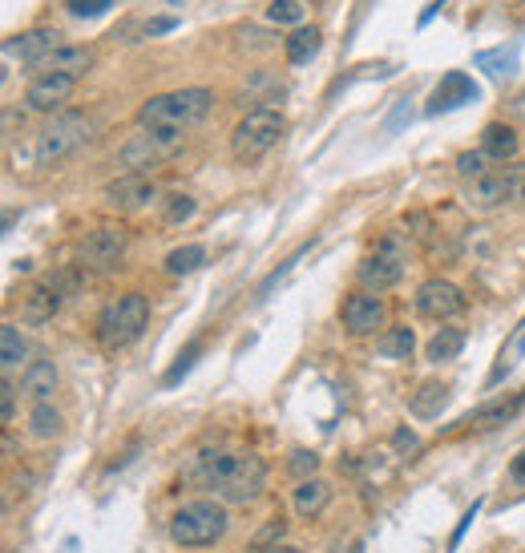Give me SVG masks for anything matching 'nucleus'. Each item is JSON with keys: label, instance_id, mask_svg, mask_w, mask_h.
<instances>
[{"label": "nucleus", "instance_id": "obj_1", "mask_svg": "<svg viewBox=\"0 0 525 553\" xmlns=\"http://www.w3.org/2000/svg\"><path fill=\"white\" fill-rule=\"evenodd\" d=\"M198 477L223 505H251L267 485V465L251 449H215L198 457Z\"/></svg>", "mask_w": 525, "mask_h": 553}, {"label": "nucleus", "instance_id": "obj_2", "mask_svg": "<svg viewBox=\"0 0 525 553\" xmlns=\"http://www.w3.org/2000/svg\"><path fill=\"white\" fill-rule=\"evenodd\" d=\"M215 109V93L206 85H186L170 93H154L150 101L138 105V126H162V130H190L210 118Z\"/></svg>", "mask_w": 525, "mask_h": 553}, {"label": "nucleus", "instance_id": "obj_3", "mask_svg": "<svg viewBox=\"0 0 525 553\" xmlns=\"http://www.w3.org/2000/svg\"><path fill=\"white\" fill-rule=\"evenodd\" d=\"M146 323H150V299L138 295V291H126V295L110 299L97 311L93 331H97V344L105 352H122L142 336Z\"/></svg>", "mask_w": 525, "mask_h": 553}, {"label": "nucleus", "instance_id": "obj_4", "mask_svg": "<svg viewBox=\"0 0 525 553\" xmlns=\"http://www.w3.org/2000/svg\"><path fill=\"white\" fill-rule=\"evenodd\" d=\"M227 529H231L227 505L223 501H206V497L178 505L174 517H170V541L182 545V549H206V545L223 541Z\"/></svg>", "mask_w": 525, "mask_h": 553}, {"label": "nucleus", "instance_id": "obj_5", "mask_svg": "<svg viewBox=\"0 0 525 553\" xmlns=\"http://www.w3.org/2000/svg\"><path fill=\"white\" fill-rule=\"evenodd\" d=\"M283 126H287V122H283L279 109H271V105L251 109V114L231 130V158H235L239 166H255L259 158H267V154L279 146Z\"/></svg>", "mask_w": 525, "mask_h": 553}, {"label": "nucleus", "instance_id": "obj_6", "mask_svg": "<svg viewBox=\"0 0 525 553\" xmlns=\"http://www.w3.org/2000/svg\"><path fill=\"white\" fill-rule=\"evenodd\" d=\"M186 130H162V126H138L122 150H118V166H126V174H146L162 162H170L182 150Z\"/></svg>", "mask_w": 525, "mask_h": 553}, {"label": "nucleus", "instance_id": "obj_7", "mask_svg": "<svg viewBox=\"0 0 525 553\" xmlns=\"http://www.w3.org/2000/svg\"><path fill=\"white\" fill-rule=\"evenodd\" d=\"M89 138H93V118L89 114H77V109H69V114H57L37 134V162L41 166H57L69 154H77Z\"/></svg>", "mask_w": 525, "mask_h": 553}, {"label": "nucleus", "instance_id": "obj_8", "mask_svg": "<svg viewBox=\"0 0 525 553\" xmlns=\"http://www.w3.org/2000/svg\"><path fill=\"white\" fill-rule=\"evenodd\" d=\"M356 279H360L364 291H376V295L392 291L404 279V243H400V235H384L376 243V251L364 255V263L356 267Z\"/></svg>", "mask_w": 525, "mask_h": 553}, {"label": "nucleus", "instance_id": "obj_9", "mask_svg": "<svg viewBox=\"0 0 525 553\" xmlns=\"http://www.w3.org/2000/svg\"><path fill=\"white\" fill-rule=\"evenodd\" d=\"M126 231L118 223H101L93 231H85V239L77 243V263L85 271H114L122 259H126Z\"/></svg>", "mask_w": 525, "mask_h": 553}, {"label": "nucleus", "instance_id": "obj_10", "mask_svg": "<svg viewBox=\"0 0 525 553\" xmlns=\"http://www.w3.org/2000/svg\"><path fill=\"white\" fill-rule=\"evenodd\" d=\"M469 202L477 210H493V206H505V202H521L525 206V162L481 174L469 186Z\"/></svg>", "mask_w": 525, "mask_h": 553}, {"label": "nucleus", "instance_id": "obj_11", "mask_svg": "<svg viewBox=\"0 0 525 553\" xmlns=\"http://www.w3.org/2000/svg\"><path fill=\"white\" fill-rule=\"evenodd\" d=\"M416 311L425 319H437V323L457 319L465 311V291L449 279H425L416 287Z\"/></svg>", "mask_w": 525, "mask_h": 553}, {"label": "nucleus", "instance_id": "obj_12", "mask_svg": "<svg viewBox=\"0 0 525 553\" xmlns=\"http://www.w3.org/2000/svg\"><path fill=\"white\" fill-rule=\"evenodd\" d=\"M154 198H158V190H154V182L146 174H118L114 182H105V190H101L105 210H118V214H134V210L150 206Z\"/></svg>", "mask_w": 525, "mask_h": 553}, {"label": "nucleus", "instance_id": "obj_13", "mask_svg": "<svg viewBox=\"0 0 525 553\" xmlns=\"http://www.w3.org/2000/svg\"><path fill=\"white\" fill-rule=\"evenodd\" d=\"M340 319H344V327L352 331V336H376V331L384 327V319H388V307L376 291H352L340 307Z\"/></svg>", "mask_w": 525, "mask_h": 553}, {"label": "nucleus", "instance_id": "obj_14", "mask_svg": "<svg viewBox=\"0 0 525 553\" xmlns=\"http://www.w3.org/2000/svg\"><path fill=\"white\" fill-rule=\"evenodd\" d=\"M473 101H481V85H477L469 73L453 69V73H445V77H441V85L433 89V97H429V109H425V114H429V118H437V114H449V109H461V105H473Z\"/></svg>", "mask_w": 525, "mask_h": 553}, {"label": "nucleus", "instance_id": "obj_15", "mask_svg": "<svg viewBox=\"0 0 525 553\" xmlns=\"http://www.w3.org/2000/svg\"><path fill=\"white\" fill-rule=\"evenodd\" d=\"M77 77H61V73H37L25 89V105L33 109V114H53V109H61L73 93Z\"/></svg>", "mask_w": 525, "mask_h": 553}, {"label": "nucleus", "instance_id": "obj_16", "mask_svg": "<svg viewBox=\"0 0 525 553\" xmlns=\"http://www.w3.org/2000/svg\"><path fill=\"white\" fill-rule=\"evenodd\" d=\"M93 65V49L85 45H57L53 53H45L33 69L37 73H61V77H81Z\"/></svg>", "mask_w": 525, "mask_h": 553}, {"label": "nucleus", "instance_id": "obj_17", "mask_svg": "<svg viewBox=\"0 0 525 553\" xmlns=\"http://www.w3.org/2000/svg\"><path fill=\"white\" fill-rule=\"evenodd\" d=\"M61 295L49 287V279H41V283H33L25 295H21V319L25 323H33V327H41V323H53V315L61 311Z\"/></svg>", "mask_w": 525, "mask_h": 553}, {"label": "nucleus", "instance_id": "obj_18", "mask_svg": "<svg viewBox=\"0 0 525 553\" xmlns=\"http://www.w3.org/2000/svg\"><path fill=\"white\" fill-rule=\"evenodd\" d=\"M291 505H295V513H299L303 521L320 517V513L332 505V485H328L324 477H307V481H295V489H291Z\"/></svg>", "mask_w": 525, "mask_h": 553}, {"label": "nucleus", "instance_id": "obj_19", "mask_svg": "<svg viewBox=\"0 0 525 553\" xmlns=\"http://www.w3.org/2000/svg\"><path fill=\"white\" fill-rule=\"evenodd\" d=\"M57 384H61V372H57V364H53V360H33V364L21 372V396H29L33 404L53 400Z\"/></svg>", "mask_w": 525, "mask_h": 553}, {"label": "nucleus", "instance_id": "obj_20", "mask_svg": "<svg viewBox=\"0 0 525 553\" xmlns=\"http://www.w3.org/2000/svg\"><path fill=\"white\" fill-rule=\"evenodd\" d=\"M57 45H65L57 29H29V33H21L17 41H9L5 49H9V57H21V61L37 65V61H41L45 53H53Z\"/></svg>", "mask_w": 525, "mask_h": 553}, {"label": "nucleus", "instance_id": "obj_21", "mask_svg": "<svg viewBox=\"0 0 525 553\" xmlns=\"http://www.w3.org/2000/svg\"><path fill=\"white\" fill-rule=\"evenodd\" d=\"M521 408H525V392H517V396H509V400H493V404L477 408L473 416H465L461 424H469V428H477V432H489V428H501V424L517 420Z\"/></svg>", "mask_w": 525, "mask_h": 553}, {"label": "nucleus", "instance_id": "obj_22", "mask_svg": "<svg viewBox=\"0 0 525 553\" xmlns=\"http://www.w3.org/2000/svg\"><path fill=\"white\" fill-rule=\"evenodd\" d=\"M517 146H521V138H517V130L513 126H505V122H489L485 130H481V150H485V158L489 162H513L517 158Z\"/></svg>", "mask_w": 525, "mask_h": 553}, {"label": "nucleus", "instance_id": "obj_23", "mask_svg": "<svg viewBox=\"0 0 525 553\" xmlns=\"http://www.w3.org/2000/svg\"><path fill=\"white\" fill-rule=\"evenodd\" d=\"M445 404H449V384H441V380H425V384H420V388L408 396V412H412L416 420L441 416Z\"/></svg>", "mask_w": 525, "mask_h": 553}, {"label": "nucleus", "instance_id": "obj_24", "mask_svg": "<svg viewBox=\"0 0 525 553\" xmlns=\"http://www.w3.org/2000/svg\"><path fill=\"white\" fill-rule=\"evenodd\" d=\"M61 432H65V416L53 400H41L29 408V436L33 440H57Z\"/></svg>", "mask_w": 525, "mask_h": 553}, {"label": "nucleus", "instance_id": "obj_25", "mask_svg": "<svg viewBox=\"0 0 525 553\" xmlns=\"http://www.w3.org/2000/svg\"><path fill=\"white\" fill-rule=\"evenodd\" d=\"M473 65L485 69V73L497 77V81H509V77L517 73V41H509V49L501 45V49H485V53H477Z\"/></svg>", "mask_w": 525, "mask_h": 553}, {"label": "nucleus", "instance_id": "obj_26", "mask_svg": "<svg viewBox=\"0 0 525 553\" xmlns=\"http://www.w3.org/2000/svg\"><path fill=\"white\" fill-rule=\"evenodd\" d=\"M461 348H465L461 327H437V336L425 344V356H429V364H449L461 356Z\"/></svg>", "mask_w": 525, "mask_h": 553}, {"label": "nucleus", "instance_id": "obj_27", "mask_svg": "<svg viewBox=\"0 0 525 553\" xmlns=\"http://www.w3.org/2000/svg\"><path fill=\"white\" fill-rule=\"evenodd\" d=\"M320 45H324L320 29H295V33L283 41V53H287L291 65H307L315 53H320Z\"/></svg>", "mask_w": 525, "mask_h": 553}, {"label": "nucleus", "instance_id": "obj_28", "mask_svg": "<svg viewBox=\"0 0 525 553\" xmlns=\"http://www.w3.org/2000/svg\"><path fill=\"white\" fill-rule=\"evenodd\" d=\"M412 348H416V331H412V327H388L384 336L376 340V352H380L384 360H408Z\"/></svg>", "mask_w": 525, "mask_h": 553}, {"label": "nucleus", "instance_id": "obj_29", "mask_svg": "<svg viewBox=\"0 0 525 553\" xmlns=\"http://www.w3.org/2000/svg\"><path fill=\"white\" fill-rule=\"evenodd\" d=\"M25 356H29L25 336L17 331V323H5V327H0V368H5V376H9L13 368H21Z\"/></svg>", "mask_w": 525, "mask_h": 553}, {"label": "nucleus", "instance_id": "obj_30", "mask_svg": "<svg viewBox=\"0 0 525 553\" xmlns=\"http://www.w3.org/2000/svg\"><path fill=\"white\" fill-rule=\"evenodd\" d=\"M206 263V247L202 243H186V247H174L166 255V275H190Z\"/></svg>", "mask_w": 525, "mask_h": 553}, {"label": "nucleus", "instance_id": "obj_31", "mask_svg": "<svg viewBox=\"0 0 525 553\" xmlns=\"http://www.w3.org/2000/svg\"><path fill=\"white\" fill-rule=\"evenodd\" d=\"M283 537H287V521H283V517H271V521L251 537V553H271L275 545H283Z\"/></svg>", "mask_w": 525, "mask_h": 553}, {"label": "nucleus", "instance_id": "obj_32", "mask_svg": "<svg viewBox=\"0 0 525 553\" xmlns=\"http://www.w3.org/2000/svg\"><path fill=\"white\" fill-rule=\"evenodd\" d=\"M166 202V210H162V223L166 227H178V223H190V218H194V198L190 194H170V198H162Z\"/></svg>", "mask_w": 525, "mask_h": 553}, {"label": "nucleus", "instance_id": "obj_33", "mask_svg": "<svg viewBox=\"0 0 525 553\" xmlns=\"http://www.w3.org/2000/svg\"><path fill=\"white\" fill-rule=\"evenodd\" d=\"M81 263H73V267H61V271H53V275H45L49 279V287L61 295V299H73L77 291H81Z\"/></svg>", "mask_w": 525, "mask_h": 553}, {"label": "nucleus", "instance_id": "obj_34", "mask_svg": "<svg viewBox=\"0 0 525 553\" xmlns=\"http://www.w3.org/2000/svg\"><path fill=\"white\" fill-rule=\"evenodd\" d=\"M392 449L400 453V461H416L420 449H425V440H420L408 424H396V428H392Z\"/></svg>", "mask_w": 525, "mask_h": 553}, {"label": "nucleus", "instance_id": "obj_35", "mask_svg": "<svg viewBox=\"0 0 525 553\" xmlns=\"http://www.w3.org/2000/svg\"><path fill=\"white\" fill-rule=\"evenodd\" d=\"M198 352H202V344H198V340H190V344H186V348L178 352V360H174V364L166 368V376H162V384H166V388H174V384H178V380H182V376H186V372L194 368V360H198Z\"/></svg>", "mask_w": 525, "mask_h": 553}, {"label": "nucleus", "instance_id": "obj_36", "mask_svg": "<svg viewBox=\"0 0 525 553\" xmlns=\"http://www.w3.org/2000/svg\"><path fill=\"white\" fill-rule=\"evenodd\" d=\"M267 21L271 25H299L303 21V5H299V0H271Z\"/></svg>", "mask_w": 525, "mask_h": 553}, {"label": "nucleus", "instance_id": "obj_37", "mask_svg": "<svg viewBox=\"0 0 525 553\" xmlns=\"http://www.w3.org/2000/svg\"><path fill=\"white\" fill-rule=\"evenodd\" d=\"M287 473H291L295 481H307V477L320 473V457L307 453V449H295V453L287 457Z\"/></svg>", "mask_w": 525, "mask_h": 553}, {"label": "nucleus", "instance_id": "obj_38", "mask_svg": "<svg viewBox=\"0 0 525 553\" xmlns=\"http://www.w3.org/2000/svg\"><path fill=\"white\" fill-rule=\"evenodd\" d=\"M489 158H485V150H465V154H457V170L465 174V178H481V174H489V166H485Z\"/></svg>", "mask_w": 525, "mask_h": 553}, {"label": "nucleus", "instance_id": "obj_39", "mask_svg": "<svg viewBox=\"0 0 525 553\" xmlns=\"http://www.w3.org/2000/svg\"><path fill=\"white\" fill-rule=\"evenodd\" d=\"M114 0H65V9L73 13V17H81V21H89V17H101L105 9H110Z\"/></svg>", "mask_w": 525, "mask_h": 553}, {"label": "nucleus", "instance_id": "obj_40", "mask_svg": "<svg viewBox=\"0 0 525 553\" xmlns=\"http://www.w3.org/2000/svg\"><path fill=\"white\" fill-rule=\"evenodd\" d=\"M17 384L5 376V384H0V416H5V424H13L17 420Z\"/></svg>", "mask_w": 525, "mask_h": 553}, {"label": "nucleus", "instance_id": "obj_41", "mask_svg": "<svg viewBox=\"0 0 525 553\" xmlns=\"http://www.w3.org/2000/svg\"><path fill=\"white\" fill-rule=\"evenodd\" d=\"M477 509H481V501H473V509H469V513H465V517L457 521V529H453V541H449V549H457V545H461V537H465V529L473 525V517H477Z\"/></svg>", "mask_w": 525, "mask_h": 553}, {"label": "nucleus", "instance_id": "obj_42", "mask_svg": "<svg viewBox=\"0 0 525 553\" xmlns=\"http://www.w3.org/2000/svg\"><path fill=\"white\" fill-rule=\"evenodd\" d=\"M404 118H412V114H408V101H400V105H396V114L388 118V126H384V130H388V134H396V130L404 126Z\"/></svg>", "mask_w": 525, "mask_h": 553}, {"label": "nucleus", "instance_id": "obj_43", "mask_svg": "<svg viewBox=\"0 0 525 553\" xmlns=\"http://www.w3.org/2000/svg\"><path fill=\"white\" fill-rule=\"evenodd\" d=\"M174 25H178V21H170V17H158V21H150V25H146V37H158V33H170Z\"/></svg>", "mask_w": 525, "mask_h": 553}, {"label": "nucleus", "instance_id": "obj_44", "mask_svg": "<svg viewBox=\"0 0 525 553\" xmlns=\"http://www.w3.org/2000/svg\"><path fill=\"white\" fill-rule=\"evenodd\" d=\"M509 477H513V481H525V453H517V457H513V465H509Z\"/></svg>", "mask_w": 525, "mask_h": 553}, {"label": "nucleus", "instance_id": "obj_45", "mask_svg": "<svg viewBox=\"0 0 525 553\" xmlns=\"http://www.w3.org/2000/svg\"><path fill=\"white\" fill-rule=\"evenodd\" d=\"M441 5H445V0H433V5H429L425 13H420V25H429V21L437 17V9H441Z\"/></svg>", "mask_w": 525, "mask_h": 553}, {"label": "nucleus", "instance_id": "obj_46", "mask_svg": "<svg viewBox=\"0 0 525 553\" xmlns=\"http://www.w3.org/2000/svg\"><path fill=\"white\" fill-rule=\"evenodd\" d=\"M271 553H303V549H299V545H275Z\"/></svg>", "mask_w": 525, "mask_h": 553}, {"label": "nucleus", "instance_id": "obj_47", "mask_svg": "<svg viewBox=\"0 0 525 553\" xmlns=\"http://www.w3.org/2000/svg\"><path fill=\"white\" fill-rule=\"evenodd\" d=\"M517 352H525V336H521V340H517Z\"/></svg>", "mask_w": 525, "mask_h": 553}]
</instances>
